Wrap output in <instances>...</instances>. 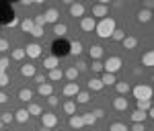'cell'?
Segmentation results:
<instances>
[{
  "instance_id": "cell-1",
  "label": "cell",
  "mask_w": 154,
  "mask_h": 131,
  "mask_svg": "<svg viewBox=\"0 0 154 131\" xmlns=\"http://www.w3.org/2000/svg\"><path fill=\"white\" fill-rule=\"evenodd\" d=\"M70 51H72V45L66 39H56V41L51 43V53H54L56 58H64V55H68Z\"/></svg>"
},
{
  "instance_id": "cell-2",
  "label": "cell",
  "mask_w": 154,
  "mask_h": 131,
  "mask_svg": "<svg viewBox=\"0 0 154 131\" xmlns=\"http://www.w3.org/2000/svg\"><path fill=\"white\" fill-rule=\"evenodd\" d=\"M111 31H113V21H103V23L99 25V35L101 37H107V35H111Z\"/></svg>"
},
{
  "instance_id": "cell-3",
  "label": "cell",
  "mask_w": 154,
  "mask_h": 131,
  "mask_svg": "<svg viewBox=\"0 0 154 131\" xmlns=\"http://www.w3.org/2000/svg\"><path fill=\"white\" fill-rule=\"evenodd\" d=\"M12 19H14V12H12L8 6H4V8H2V19H0V21H2V23H12Z\"/></svg>"
},
{
  "instance_id": "cell-4",
  "label": "cell",
  "mask_w": 154,
  "mask_h": 131,
  "mask_svg": "<svg viewBox=\"0 0 154 131\" xmlns=\"http://www.w3.org/2000/svg\"><path fill=\"white\" fill-rule=\"evenodd\" d=\"M136 96H138V98H148V96H150V90H148V88H142V86H138V88H136Z\"/></svg>"
},
{
  "instance_id": "cell-5",
  "label": "cell",
  "mask_w": 154,
  "mask_h": 131,
  "mask_svg": "<svg viewBox=\"0 0 154 131\" xmlns=\"http://www.w3.org/2000/svg\"><path fill=\"white\" fill-rule=\"evenodd\" d=\"M107 68H109V70H117V68H119V61L117 60H111L109 64H107Z\"/></svg>"
},
{
  "instance_id": "cell-6",
  "label": "cell",
  "mask_w": 154,
  "mask_h": 131,
  "mask_svg": "<svg viewBox=\"0 0 154 131\" xmlns=\"http://www.w3.org/2000/svg\"><path fill=\"white\" fill-rule=\"evenodd\" d=\"M33 72H35V70H33L31 66H25V68H23V74H25V76H31Z\"/></svg>"
},
{
  "instance_id": "cell-7",
  "label": "cell",
  "mask_w": 154,
  "mask_h": 131,
  "mask_svg": "<svg viewBox=\"0 0 154 131\" xmlns=\"http://www.w3.org/2000/svg\"><path fill=\"white\" fill-rule=\"evenodd\" d=\"M21 98H23V100H29V98H31V92H29V90H23V92H21Z\"/></svg>"
},
{
  "instance_id": "cell-8",
  "label": "cell",
  "mask_w": 154,
  "mask_h": 131,
  "mask_svg": "<svg viewBox=\"0 0 154 131\" xmlns=\"http://www.w3.org/2000/svg\"><path fill=\"white\" fill-rule=\"evenodd\" d=\"M37 49H39V47H35V45H31V47H29V53H31V55H37V53H39Z\"/></svg>"
},
{
  "instance_id": "cell-9",
  "label": "cell",
  "mask_w": 154,
  "mask_h": 131,
  "mask_svg": "<svg viewBox=\"0 0 154 131\" xmlns=\"http://www.w3.org/2000/svg\"><path fill=\"white\" fill-rule=\"evenodd\" d=\"M113 129H115V131H123V127H121V125H115Z\"/></svg>"
}]
</instances>
